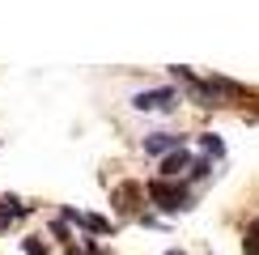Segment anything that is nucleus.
<instances>
[{
  "mask_svg": "<svg viewBox=\"0 0 259 255\" xmlns=\"http://www.w3.org/2000/svg\"><path fill=\"white\" fill-rule=\"evenodd\" d=\"M149 196L157 200L166 212H179V208H191V196L183 187H166V183H149Z\"/></svg>",
  "mask_w": 259,
  "mask_h": 255,
  "instance_id": "f257e3e1",
  "label": "nucleus"
},
{
  "mask_svg": "<svg viewBox=\"0 0 259 255\" xmlns=\"http://www.w3.org/2000/svg\"><path fill=\"white\" fill-rule=\"evenodd\" d=\"M132 106L136 111H170V106H175V90H140L136 98H132Z\"/></svg>",
  "mask_w": 259,
  "mask_h": 255,
  "instance_id": "f03ea898",
  "label": "nucleus"
},
{
  "mask_svg": "<svg viewBox=\"0 0 259 255\" xmlns=\"http://www.w3.org/2000/svg\"><path fill=\"white\" fill-rule=\"evenodd\" d=\"M170 149H183V136H170V132L145 136V153H170Z\"/></svg>",
  "mask_w": 259,
  "mask_h": 255,
  "instance_id": "7ed1b4c3",
  "label": "nucleus"
},
{
  "mask_svg": "<svg viewBox=\"0 0 259 255\" xmlns=\"http://www.w3.org/2000/svg\"><path fill=\"white\" fill-rule=\"evenodd\" d=\"M191 166H196V162H191V157H187V153L179 149V153H170L166 162H161V175H166V179H179L183 170H191Z\"/></svg>",
  "mask_w": 259,
  "mask_h": 255,
  "instance_id": "20e7f679",
  "label": "nucleus"
},
{
  "mask_svg": "<svg viewBox=\"0 0 259 255\" xmlns=\"http://www.w3.org/2000/svg\"><path fill=\"white\" fill-rule=\"evenodd\" d=\"M200 145H204V149H208V153H225V145L217 141V136H200Z\"/></svg>",
  "mask_w": 259,
  "mask_h": 255,
  "instance_id": "39448f33",
  "label": "nucleus"
},
{
  "mask_svg": "<svg viewBox=\"0 0 259 255\" xmlns=\"http://www.w3.org/2000/svg\"><path fill=\"white\" fill-rule=\"evenodd\" d=\"M26 255H47V247H42V242H34V238H30V242H26Z\"/></svg>",
  "mask_w": 259,
  "mask_h": 255,
  "instance_id": "423d86ee",
  "label": "nucleus"
},
{
  "mask_svg": "<svg viewBox=\"0 0 259 255\" xmlns=\"http://www.w3.org/2000/svg\"><path fill=\"white\" fill-rule=\"evenodd\" d=\"M166 255H183V251H166Z\"/></svg>",
  "mask_w": 259,
  "mask_h": 255,
  "instance_id": "0eeeda50",
  "label": "nucleus"
}]
</instances>
